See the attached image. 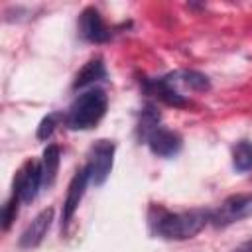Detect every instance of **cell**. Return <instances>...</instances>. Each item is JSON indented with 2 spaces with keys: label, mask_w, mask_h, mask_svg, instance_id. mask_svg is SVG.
Masks as SVG:
<instances>
[{
  "label": "cell",
  "mask_w": 252,
  "mask_h": 252,
  "mask_svg": "<svg viewBox=\"0 0 252 252\" xmlns=\"http://www.w3.org/2000/svg\"><path fill=\"white\" fill-rule=\"evenodd\" d=\"M148 89H150L152 94H156L159 100H163L169 106H187L189 104V100L183 94H179L165 77L163 79H158V81H150L148 83Z\"/></svg>",
  "instance_id": "30bf717a"
},
{
  "label": "cell",
  "mask_w": 252,
  "mask_h": 252,
  "mask_svg": "<svg viewBox=\"0 0 252 252\" xmlns=\"http://www.w3.org/2000/svg\"><path fill=\"white\" fill-rule=\"evenodd\" d=\"M91 179L89 175V169L87 165L83 169H79L71 183H69V189H67V197H65V203H63V213H61V228H67V224L71 222L75 211L79 209V203L85 195V189H87V181Z\"/></svg>",
  "instance_id": "5b68a950"
},
{
  "label": "cell",
  "mask_w": 252,
  "mask_h": 252,
  "mask_svg": "<svg viewBox=\"0 0 252 252\" xmlns=\"http://www.w3.org/2000/svg\"><path fill=\"white\" fill-rule=\"evenodd\" d=\"M104 75H106V69H104L102 61H100V59H93V61L85 63L83 69L77 73L73 87H75V89H83V87H87V85H91V83H96V81L104 79Z\"/></svg>",
  "instance_id": "7c38bea8"
},
{
  "label": "cell",
  "mask_w": 252,
  "mask_h": 252,
  "mask_svg": "<svg viewBox=\"0 0 252 252\" xmlns=\"http://www.w3.org/2000/svg\"><path fill=\"white\" fill-rule=\"evenodd\" d=\"M106 104H108L106 94L100 89H93V91H87V93L79 94L75 98V102L71 104L69 112H67V126L71 130H89V128H93L104 116Z\"/></svg>",
  "instance_id": "7a4b0ae2"
},
{
  "label": "cell",
  "mask_w": 252,
  "mask_h": 252,
  "mask_svg": "<svg viewBox=\"0 0 252 252\" xmlns=\"http://www.w3.org/2000/svg\"><path fill=\"white\" fill-rule=\"evenodd\" d=\"M232 252H252V240L242 242V244H240V246H236Z\"/></svg>",
  "instance_id": "e0dca14e"
},
{
  "label": "cell",
  "mask_w": 252,
  "mask_h": 252,
  "mask_svg": "<svg viewBox=\"0 0 252 252\" xmlns=\"http://www.w3.org/2000/svg\"><path fill=\"white\" fill-rule=\"evenodd\" d=\"M171 83H181L183 87H189L193 91H207L209 89V79L197 71H181L175 75H169Z\"/></svg>",
  "instance_id": "4fadbf2b"
},
{
  "label": "cell",
  "mask_w": 252,
  "mask_h": 252,
  "mask_svg": "<svg viewBox=\"0 0 252 252\" xmlns=\"http://www.w3.org/2000/svg\"><path fill=\"white\" fill-rule=\"evenodd\" d=\"M39 165H41V185H45V187L53 185V181L57 177V169H59V148L55 144H49L43 150V158H41Z\"/></svg>",
  "instance_id": "8fae6325"
},
{
  "label": "cell",
  "mask_w": 252,
  "mask_h": 252,
  "mask_svg": "<svg viewBox=\"0 0 252 252\" xmlns=\"http://www.w3.org/2000/svg\"><path fill=\"white\" fill-rule=\"evenodd\" d=\"M55 126H57V114H47V116L39 122V126H37V138H39V140H47V138L53 134Z\"/></svg>",
  "instance_id": "2e32d148"
},
{
  "label": "cell",
  "mask_w": 252,
  "mask_h": 252,
  "mask_svg": "<svg viewBox=\"0 0 252 252\" xmlns=\"http://www.w3.org/2000/svg\"><path fill=\"white\" fill-rule=\"evenodd\" d=\"M51 219H53V211H51V209L41 211V213L28 224V228L22 232V236H20V248L32 250V248L39 246L41 240H43V236H45L47 230H49Z\"/></svg>",
  "instance_id": "9c48e42d"
},
{
  "label": "cell",
  "mask_w": 252,
  "mask_h": 252,
  "mask_svg": "<svg viewBox=\"0 0 252 252\" xmlns=\"http://www.w3.org/2000/svg\"><path fill=\"white\" fill-rule=\"evenodd\" d=\"M41 185V165L35 161H28L18 177H16V185H14V193L24 201V203H32L37 195V189Z\"/></svg>",
  "instance_id": "8992f818"
},
{
  "label": "cell",
  "mask_w": 252,
  "mask_h": 252,
  "mask_svg": "<svg viewBox=\"0 0 252 252\" xmlns=\"http://www.w3.org/2000/svg\"><path fill=\"white\" fill-rule=\"evenodd\" d=\"M148 146H150V150L156 156H159V158H171V156H175L181 150V138L175 132H171V130H165V128L156 126L148 134Z\"/></svg>",
  "instance_id": "ba28073f"
},
{
  "label": "cell",
  "mask_w": 252,
  "mask_h": 252,
  "mask_svg": "<svg viewBox=\"0 0 252 252\" xmlns=\"http://www.w3.org/2000/svg\"><path fill=\"white\" fill-rule=\"evenodd\" d=\"M252 215V193L230 195L220 203V207L211 213V220L217 226H228Z\"/></svg>",
  "instance_id": "3957f363"
},
{
  "label": "cell",
  "mask_w": 252,
  "mask_h": 252,
  "mask_svg": "<svg viewBox=\"0 0 252 252\" xmlns=\"http://www.w3.org/2000/svg\"><path fill=\"white\" fill-rule=\"evenodd\" d=\"M232 163L236 171H250L252 169V142H238L232 150Z\"/></svg>",
  "instance_id": "5bb4252c"
},
{
  "label": "cell",
  "mask_w": 252,
  "mask_h": 252,
  "mask_svg": "<svg viewBox=\"0 0 252 252\" xmlns=\"http://www.w3.org/2000/svg\"><path fill=\"white\" fill-rule=\"evenodd\" d=\"M22 199L14 193V197L4 205V209H2V228L4 230H8L10 228V224L16 220V217H18V203H20Z\"/></svg>",
  "instance_id": "9a60e30c"
},
{
  "label": "cell",
  "mask_w": 252,
  "mask_h": 252,
  "mask_svg": "<svg viewBox=\"0 0 252 252\" xmlns=\"http://www.w3.org/2000/svg\"><path fill=\"white\" fill-rule=\"evenodd\" d=\"M114 159V144L110 140H98L91 150V159L87 163L91 181L94 185H102L112 169Z\"/></svg>",
  "instance_id": "277c9868"
},
{
  "label": "cell",
  "mask_w": 252,
  "mask_h": 252,
  "mask_svg": "<svg viewBox=\"0 0 252 252\" xmlns=\"http://www.w3.org/2000/svg\"><path fill=\"white\" fill-rule=\"evenodd\" d=\"M211 220V213L205 211H185V213H165L158 219V232L169 240H187L199 234Z\"/></svg>",
  "instance_id": "6da1fadb"
},
{
  "label": "cell",
  "mask_w": 252,
  "mask_h": 252,
  "mask_svg": "<svg viewBox=\"0 0 252 252\" xmlns=\"http://www.w3.org/2000/svg\"><path fill=\"white\" fill-rule=\"evenodd\" d=\"M79 32L81 35L91 41V43H102L110 37V32L106 30L98 10L94 8H85L79 16Z\"/></svg>",
  "instance_id": "52a82bcc"
}]
</instances>
